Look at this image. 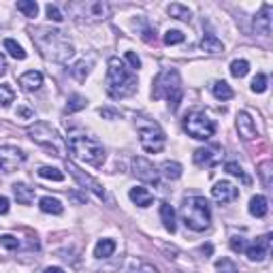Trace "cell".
Masks as SVG:
<instances>
[{"mask_svg": "<svg viewBox=\"0 0 273 273\" xmlns=\"http://www.w3.org/2000/svg\"><path fill=\"white\" fill-rule=\"evenodd\" d=\"M30 37L32 43L37 45V49L41 52V56L45 60H52L58 64L68 62L75 54V47L66 39V34L62 30L56 28H30Z\"/></svg>", "mask_w": 273, "mask_h": 273, "instance_id": "cell-1", "label": "cell"}, {"mask_svg": "<svg viewBox=\"0 0 273 273\" xmlns=\"http://www.w3.org/2000/svg\"><path fill=\"white\" fill-rule=\"evenodd\" d=\"M107 79L105 90L111 98H126L137 92V75L130 70L120 58H109L107 62Z\"/></svg>", "mask_w": 273, "mask_h": 273, "instance_id": "cell-2", "label": "cell"}, {"mask_svg": "<svg viewBox=\"0 0 273 273\" xmlns=\"http://www.w3.org/2000/svg\"><path fill=\"white\" fill-rule=\"evenodd\" d=\"M66 147H68V152H70V156L73 158L86 162V164H92V167H103L105 150L94 137L79 135V133L70 135L66 139Z\"/></svg>", "mask_w": 273, "mask_h": 273, "instance_id": "cell-3", "label": "cell"}, {"mask_svg": "<svg viewBox=\"0 0 273 273\" xmlns=\"http://www.w3.org/2000/svg\"><path fill=\"white\" fill-rule=\"evenodd\" d=\"M152 96L160 101H169L171 109L175 111L180 107V101H182V79H180V73L175 68H164L162 73L154 79V88H152Z\"/></svg>", "mask_w": 273, "mask_h": 273, "instance_id": "cell-4", "label": "cell"}, {"mask_svg": "<svg viewBox=\"0 0 273 273\" xmlns=\"http://www.w3.org/2000/svg\"><path fill=\"white\" fill-rule=\"evenodd\" d=\"M182 220L190 231H205L211 224V209H209V201L203 196H190L184 201L182 205Z\"/></svg>", "mask_w": 273, "mask_h": 273, "instance_id": "cell-5", "label": "cell"}, {"mask_svg": "<svg viewBox=\"0 0 273 273\" xmlns=\"http://www.w3.org/2000/svg\"><path fill=\"white\" fill-rule=\"evenodd\" d=\"M28 137L34 141L37 145L45 147L47 152H52L54 156H64L66 154V141L60 137V133L47 122H34L32 126H28Z\"/></svg>", "mask_w": 273, "mask_h": 273, "instance_id": "cell-6", "label": "cell"}, {"mask_svg": "<svg viewBox=\"0 0 273 273\" xmlns=\"http://www.w3.org/2000/svg\"><path fill=\"white\" fill-rule=\"evenodd\" d=\"M68 15L77 21L96 23L111 15V7L103 0H77V3H66Z\"/></svg>", "mask_w": 273, "mask_h": 273, "instance_id": "cell-7", "label": "cell"}, {"mask_svg": "<svg viewBox=\"0 0 273 273\" xmlns=\"http://www.w3.org/2000/svg\"><path fill=\"white\" fill-rule=\"evenodd\" d=\"M137 133H139V143L145 152L158 154L167 145V135L160 128L158 122L147 120V117H137Z\"/></svg>", "mask_w": 273, "mask_h": 273, "instance_id": "cell-8", "label": "cell"}, {"mask_svg": "<svg viewBox=\"0 0 273 273\" xmlns=\"http://www.w3.org/2000/svg\"><path fill=\"white\" fill-rule=\"evenodd\" d=\"M184 130L198 141H207L216 135V122L205 111H190L184 117Z\"/></svg>", "mask_w": 273, "mask_h": 273, "instance_id": "cell-9", "label": "cell"}, {"mask_svg": "<svg viewBox=\"0 0 273 273\" xmlns=\"http://www.w3.org/2000/svg\"><path fill=\"white\" fill-rule=\"evenodd\" d=\"M26 162V154L13 145H0V171L13 173Z\"/></svg>", "mask_w": 273, "mask_h": 273, "instance_id": "cell-10", "label": "cell"}, {"mask_svg": "<svg viewBox=\"0 0 273 273\" xmlns=\"http://www.w3.org/2000/svg\"><path fill=\"white\" fill-rule=\"evenodd\" d=\"M133 175L137 180L145 182V184H152V186H158L160 184V173L156 171V167L143 156H137L133 158Z\"/></svg>", "mask_w": 273, "mask_h": 273, "instance_id": "cell-11", "label": "cell"}, {"mask_svg": "<svg viewBox=\"0 0 273 273\" xmlns=\"http://www.w3.org/2000/svg\"><path fill=\"white\" fill-rule=\"evenodd\" d=\"M66 171L75 177V182H77L81 188H88L90 192H94V194H96L98 198H105V188H103V186H101L96 180H94V177H90L88 173H84V171H81L75 162L66 160Z\"/></svg>", "mask_w": 273, "mask_h": 273, "instance_id": "cell-12", "label": "cell"}, {"mask_svg": "<svg viewBox=\"0 0 273 273\" xmlns=\"http://www.w3.org/2000/svg\"><path fill=\"white\" fill-rule=\"evenodd\" d=\"M222 160V147L220 145H209V147H201L194 152V164L196 167H205L211 169Z\"/></svg>", "mask_w": 273, "mask_h": 273, "instance_id": "cell-13", "label": "cell"}, {"mask_svg": "<svg viewBox=\"0 0 273 273\" xmlns=\"http://www.w3.org/2000/svg\"><path fill=\"white\" fill-rule=\"evenodd\" d=\"M269 250H271V235H263L258 237V239H254L250 245H245V254L250 260H254V263H260V260H265L269 256Z\"/></svg>", "mask_w": 273, "mask_h": 273, "instance_id": "cell-14", "label": "cell"}, {"mask_svg": "<svg viewBox=\"0 0 273 273\" xmlns=\"http://www.w3.org/2000/svg\"><path fill=\"white\" fill-rule=\"evenodd\" d=\"M211 196L218 201V203H233V201L239 196V188H235L231 182H218L211 188Z\"/></svg>", "mask_w": 273, "mask_h": 273, "instance_id": "cell-15", "label": "cell"}, {"mask_svg": "<svg viewBox=\"0 0 273 273\" xmlns=\"http://www.w3.org/2000/svg\"><path fill=\"white\" fill-rule=\"evenodd\" d=\"M271 15H273V7L271 5H263L260 13L254 17V32L260 37H269L271 34Z\"/></svg>", "mask_w": 273, "mask_h": 273, "instance_id": "cell-16", "label": "cell"}, {"mask_svg": "<svg viewBox=\"0 0 273 273\" xmlns=\"http://www.w3.org/2000/svg\"><path fill=\"white\" fill-rule=\"evenodd\" d=\"M237 130H239V137L250 141L256 137V124L252 120V115L247 111H239L237 113Z\"/></svg>", "mask_w": 273, "mask_h": 273, "instance_id": "cell-17", "label": "cell"}, {"mask_svg": "<svg viewBox=\"0 0 273 273\" xmlns=\"http://www.w3.org/2000/svg\"><path fill=\"white\" fill-rule=\"evenodd\" d=\"M128 196H130V201H133L135 205H139V207H150V205L154 203V194L150 192L147 188H141V186L130 188Z\"/></svg>", "mask_w": 273, "mask_h": 273, "instance_id": "cell-18", "label": "cell"}, {"mask_svg": "<svg viewBox=\"0 0 273 273\" xmlns=\"http://www.w3.org/2000/svg\"><path fill=\"white\" fill-rule=\"evenodd\" d=\"M19 86H21L23 90H28V92L39 90V88L43 86V75L39 73V70H28V73H23V75L19 77Z\"/></svg>", "mask_w": 273, "mask_h": 273, "instance_id": "cell-19", "label": "cell"}, {"mask_svg": "<svg viewBox=\"0 0 273 273\" xmlns=\"http://www.w3.org/2000/svg\"><path fill=\"white\" fill-rule=\"evenodd\" d=\"M13 194L17 198V203L30 205L32 201H34V188H30L26 184H13Z\"/></svg>", "mask_w": 273, "mask_h": 273, "instance_id": "cell-20", "label": "cell"}, {"mask_svg": "<svg viewBox=\"0 0 273 273\" xmlns=\"http://www.w3.org/2000/svg\"><path fill=\"white\" fill-rule=\"evenodd\" d=\"M267 211H269V203L263 194H256L250 198V213L254 218H265Z\"/></svg>", "mask_w": 273, "mask_h": 273, "instance_id": "cell-21", "label": "cell"}, {"mask_svg": "<svg viewBox=\"0 0 273 273\" xmlns=\"http://www.w3.org/2000/svg\"><path fill=\"white\" fill-rule=\"evenodd\" d=\"M201 49L207 52V54H222L224 52V45L218 37H213V34H205L203 39H201Z\"/></svg>", "mask_w": 273, "mask_h": 273, "instance_id": "cell-22", "label": "cell"}, {"mask_svg": "<svg viewBox=\"0 0 273 273\" xmlns=\"http://www.w3.org/2000/svg\"><path fill=\"white\" fill-rule=\"evenodd\" d=\"M39 207H41V211L54 213V216H60V213L64 211V205H62L58 198H54V196H43L41 203H39Z\"/></svg>", "mask_w": 273, "mask_h": 273, "instance_id": "cell-23", "label": "cell"}, {"mask_svg": "<svg viewBox=\"0 0 273 273\" xmlns=\"http://www.w3.org/2000/svg\"><path fill=\"white\" fill-rule=\"evenodd\" d=\"M160 220L169 233H175V211L169 203H160Z\"/></svg>", "mask_w": 273, "mask_h": 273, "instance_id": "cell-24", "label": "cell"}, {"mask_svg": "<svg viewBox=\"0 0 273 273\" xmlns=\"http://www.w3.org/2000/svg\"><path fill=\"white\" fill-rule=\"evenodd\" d=\"M182 164L180 162H175V160H167V162H162V167L158 173H162L167 180H180L182 177Z\"/></svg>", "mask_w": 273, "mask_h": 273, "instance_id": "cell-25", "label": "cell"}, {"mask_svg": "<svg viewBox=\"0 0 273 273\" xmlns=\"http://www.w3.org/2000/svg\"><path fill=\"white\" fill-rule=\"evenodd\" d=\"M211 92L218 101H231L233 98V90H231V86L227 84V81H213Z\"/></svg>", "mask_w": 273, "mask_h": 273, "instance_id": "cell-26", "label": "cell"}, {"mask_svg": "<svg viewBox=\"0 0 273 273\" xmlns=\"http://www.w3.org/2000/svg\"><path fill=\"white\" fill-rule=\"evenodd\" d=\"M115 252V241L113 239H101L94 247V256L96 258H109Z\"/></svg>", "mask_w": 273, "mask_h": 273, "instance_id": "cell-27", "label": "cell"}, {"mask_svg": "<svg viewBox=\"0 0 273 273\" xmlns=\"http://www.w3.org/2000/svg\"><path fill=\"white\" fill-rule=\"evenodd\" d=\"M273 169V164H271V160H265V162H260V167H258V175H260V180H263V186L267 188V190H271V186H273V180H271V171Z\"/></svg>", "mask_w": 273, "mask_h": 273, "instance_id": "cell-28", "label": "cell"}, {"mask_svg": "<svg viewBox=\"0 0 273 273\" xmlns=\"http://www.w3.org/2000/svg\"><path fill=\"white\" fill-rule=\"evenodd\" d=\"M169 15L175 17V19H182V21H190V19H192L190 9L184 7V5H169Z\"/></svg>", "mask_w": 273, "mask_h": 273, "instance_id": "cell-29", "label": "cell"}, {"mask_svg": "<svg viewBox=\"0 0 273 273\" xmlns=\"http://www.w3.org/2000/svg\"><path fill=\"white\" fill-rule=\"evenodd\" d=\"M5 49L15 58V60H26V52H23V47L19 43H15L13 39H5Z\"/></svg>", "mask_w": 273, "mask_h": 273, "instance_id": "cell-30", "label": "cell"}, {"mask_svg": "<svg viewBox=\"0 0 273 273\" xmlns=\"http://www.w3.org/2000/svg\"><path fill=\"white\" fill-rule=\"evenodd\" d=\"M17 11H21L26 17H37L39 15V5L34 3V0H19Z\"/></svg>", "mask_w": 273, "mask_h": 273, "instance_id": "cell-31", "label": "cell"}, {"mask_svg": "<svg viewBox=\"0 0 273 273\" xmlns=\"http://www.w3.org/2000/svg\"><path fill=\"white\" fill-rule=\"evenodd\" d=\"M247 70H250V62H247V60H233L231 62V75L237 77V79L245 77Z\"/></svg>", "mask_w": 273, "mask_h": 273, "instance_id": "cell-32", "label": "cell"}, {"mask_svg": "<svg viewBox=\"0 0 273 273\" xmlns=\"http://www.w3.org/2000/svg\"><path fill=\"white\" fill-rule=\"evenodd\" d=\"M90 66H92V62L81 60V62H77L73 68H70V75H73L77 81H84L88 77V73H90Z\"/></svg>", "mask_w": 273, "mask_h": 273, "instance_id": "cell-33", "label": "cell"}, {"mask_svg": "<svg viewBox=\"0 0 273 273\" xmlns=\"http://www.w3.org/2000/svg\"><path fill=\"white\" fill-rule=\"evenodd\" d=\"M39 175L43 180H52V182H62L64 180V173L56 167H41L39 169Z\"/></svg>", "mask_w": 273, "mask_h": 273, "instance_id": "cell-34", "label": "cell"}, {"mask_svg": "<svg viewBox=\"0 0 273 273\" xmlns=\"http://www.w3.org/2000/svg\"><path fill=\"white\" fill-rule=\"evenodd\" d=\"M88 101L84 96H79V94H73V96L68 98V105H66V113H75V111H81L86 109Z\"/></svg>", "mask_w": 273, "mask_h": 273, "instance_id": "cell-35", "label": "cell"}, {"mask_svg": "<svg viewBox=\"0 0 273 273\" xmlns=\"http://www.w3.org/2000/svg\"><path fill=\"white\" fill-rule=\"evenodd\" d=\"M224 169H227L231 175H235V177H239V180L247 186V184H250V177H247L245 173H243V169L239 167V164H237V162H227V167H224Z\"/></svg>", "mask_w": 273, "mask_h": 273, "instance_id": "cell-36", "label": "cell"}, {"mask_svg": "<svg viewBox=\"0 0 273 273\" xmlns=\"http://www.w3.org/2000/svg\"><path fill=\"white\" fill-rule=\"evenodd\" d=\"M13 101H15V92L11 90L7 84H3V86H0V107H7Z\"/></svg>", "mask_w": 273, "mask_h": 273, "instance_id": "cell-37", "label": "cell"}, {"mask_svg": "<svg viewBox=\"0 0 273 273\" xmlns=\"http://www.w3.org/2000/svg\"><path fill=\"white\" fill-rule=\"evenodd\" d=\"M216 271L218 273H239V271H237V265L233 263V260H229V258H220L216 263Z\"/></svg>", "mask_w": 273, "mask_h": 273, "instance_id": "cell-38", "label": "cell"}, {"mask_svg": "<svg viewBox=\"0 0 273 273\" xmlns=\"http://www.w3.org/2000/svg\"><path fill=\"white\" fill-rule=\"evenodd\" d=\"M186 41V34L180 32V30H169L167 34H164V43L167 45H180Z\"/></svg>", "mask_w": 273, "mask_h": 273, "instance_id": "cell-39", "label": "cell"}, {"mask_svg": "<svg viewBox=\"0 0 273 273\" xmlns=\"http://www.w3.org/2000/svg\"><path fill=\"white\" fill-rule=\"evenodd\" d=\"M265 90H267V75L258 73V75L252 79V92H256V94H263Z\"/></svg>", "mask_w": 273, "mask_h": 273, "instance_id": "cell-40", "label": "cell"}, {"mask_svg": "<svg viewBox=\"0 0 273 273\" xmlns=\"http://www.w3.org/2000/svg\"><path fill=\"white\" fill-rule=\"evenodd\" d=\"M0 245H3L5 250H17L19 241H17V237H13V235H3L0 237Z\"/></svg>", "mask_w": 273, "mask_h": 273, "instance_id": "cell-41", "label": "cell"}, {"mask_svg": "<svg viewBox=\"0 0 273 273\" xmlns=\"http://www.w3.org/2000/svg\"><path fill=\"white\" fill-rule=\"evenodd\" d=\"M47 17H49L52 21H56V23H60L62 19H64V15H62V11L60 9H58L56 5H47Z\"/></svg>", "mask_w": 273, "mask_h": 273, "instance_id": "cell-42", "label": "cell"}, {"mask_svg": "<svg viewBox=\"0 0 273 273\" xmlns=\"http://www.w3.org/2000/svg\"><path fill=\"white\" fill-rule=\"evenodd\" d=\"M231 250L233 252H243L245 250V239L243 237H231Z\"/></svg>", "mask_w": 273, "mask_h": 273, "instance_id": "cell-43", "label": "cell"}, {"mask_svg": "<svg viewBox=\"0 0 273 273\" xmlns=\"http://www.w3.org/2000/svg\"><path fill=\"white\" fill-rule=\"evenodd\" d=\"M126 60H128V64L133 66V68H141V60H139V56L135 54V52H126Z\"/></svg>", "mask_w": 273, "mask_h": 273, "instance_id": "cell-44", "label": "cell"}, {"mask_svg": "<svg viewBox=\"0 0 273 273\" xmlns=\"http://www.w3.org/2000/svg\"><path fill=\"white\" fill-rule=\"evenodd\" d=\"M135 273H158V269L150 265V263H139V267L135 269Z\"/></svg>", "mask_w": 273, "mask_h": 273, "instance_id": "cell-45", "label": "cell"}, {"mask_svg": "<svg viewBox=\"0 0 273 273\" xmlns=\"http://www.w3.org/2000/svg\"><path fill=\"white\" fill-rule=\"evenodd\" d=\"M141 37H143L145 43H154V41H156V30H152L150 26H145V28H143V34H141Z\"/></svg>", "mask_w": 273, "mask_h": 273, "instance_id": "cell-46", "label": "cell"}, {"mask_svg": "<svg viewBox=\"0 0 273 273\" xmlns=\"http://www.w3.org/2000/svg\"><path fill=\"white\" fill-rule=\"evenodd\" d=\"M5 213H9V198L0 194V216H5Z\"/></svg>", "mask_w": 273, "mask_h": 273, "instance_id": "cell-47", "label": "cell"}, {"mask_svg": "<svg viewBox=\"0 0 273 273\" xmlns=\"http://www.w3.org/2000/svg\"><path fill=\"white\" fill-rule=\"evenodd\" d=\"M98 113H101L103 117H109V120H115V117L120 115V113H117V111H113V109H101Z\"/></svg>", "mask_w": 273, "mask_h": 273, "instance_id": "cell-48", "label": "cell"}, {"mask_svg": "<svg viewBox=\"0 0 273 273\" xmlns=\"http://www.w3.org/2000/svg\"><path fill=\"white\" fill-rule=\"evenodd\" d=\"M17 113H19L21 117H34V113L28 109V107H19V109H17Z\"/></svg>", "mask_w": 273, "mask_h": 273, "instance_id": "cell-49", "label": "cell"}, {"mask_svg": "<svg viewBox=\"0 0 273 273\" xmlns=\"http://www.w3.org/2000/svg\"><path fill=\"white\" fill-rule=\"evenodd\" d=\"M7 68H9V66H7V60H5V56L0 54V75H5V73H7Z\"/></svg>", "mask_w": 273, "mask_h": 273, "instance_id": "cell-50", "label": "cell"}, {"mask_svg": "<svg viewBox=\"0 0 273 273\" xmlns=\"http://www.w3.org/2000/svg\"><path fill=\"white\" fill-rule=\"evenodd\" d=\"M213 252V245L211 243H207V245H201V254H205V256H209Z\"/></svg>", "mask_w": 273, "mask_h": 273, "instance_id": "cell-51", "label": "cell"}, {"mask_svg": "<svg viewBox=\"0 0 273 273\" xmlns=\"http://www.w3.org/2000/svg\"><path fill=\"white\" fill-rule=\"evenodd\" d=\"M43 273H64V269H60V267H47Z\"/></svg>", "mask_w": 273, "mask_h": 273, "instance_id": "cell-52", "label": "cell"}, {"mask_svg": "<svg viewBox=\"0 0 273 273\" xmlns=\"http://www.w3.org/2000/svg\"><path fill=\"white\" fill-rule=\"evenodd\" d=\"M173 273H184V271H173Z\"/></svg>", "mask_w": 273, "mask_h": 273, "instance_id": "cell-53", "label": "cell"}]
</instances>
